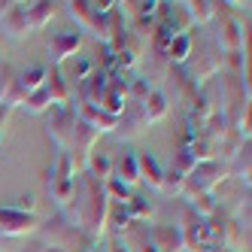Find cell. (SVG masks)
Here are the masks:
<instances>
[{
  "label": "cell",
  "mask_w": 252,
  "mask_h": 252,
  "mask_svg": "<svg viewBox=\"0 0 252 252\" xmlns=\"http://www.w3.org/2000/svg\"><path fill=\"white\" fill-rule=\"evenodd\" d=\"M40 228V222L33 216L15 213L12 207H0V240L3 237H28Z\"/></svg>",
  "instance_id": "1"
},
{
  "label": "cell",
  "mask_w": 252,
  "mask_h": 252,
  "mask_svg": "<svg viewBox=\"0 0 252 252\" xmlns=\"http://www.w3.org/2000/svg\"><path fill=\"white\" fill-rule=\"evenodd\" d=\"M146 237L152 243L155 252H183L186 249V240H183V231L176 225H155V228H146Z\"/></svg>",
  "instance_id": "2"
},
{
  "label": "cell",
  "mask_w": 252,
  "mask_h": 252,
  "mask_svg": "<svg viewBox=\"0 0 252 252\" xmlns=\"http://www.w3.org/2000/svg\"><path fill=\"white\" fill-rule=\"evenodd\" d=\"M82 46V33L79 31H58L49 37V55H52V64H64L70 55H76Z\"/></svg>",
  "instance_id": "3"
},
{
  "label": "cell",
  "mask_w": 252,
  "mask_h": 252,
  "mask_svg": "<svg viewBox=\"0 0 252 252\" xmlns=\"http://www.w3.org/2000/svg\"><path fill=\"white\" fill-rule=\"evenodd\" d=\"M43 234H46V240L52 243V249H61V252H67L70 243L76 240V228L70 225L64 216H58L55 222H46L43 225Z\"/></svg>",
  "instance_id": "4"
},
{
  "label": "cell",
  "mask_w": 252,
  "mask_h": 252,
  "mask_svg": "<svg viewBox=\"0 0 252 252\" xmlns=\"http://www.w3.org/2000/svg\"><path fill=\"white\" fill-rule=\"evenodd\" d=\"M22 12H25V25L28 31H43L52 19H55V3L49 0H37V3H22Z\"/></svg>",
  "instance_id": "5"
},
{
  "label": "cell",
  "mask_w": 252,
  "mask_h": 252,
  "mask_svg": "<svg viewBox=\"0 0 252 252\" xmlns=\"http://www.w3.org/2000/svg\"><path fill=\"white\" fill-rule=\"evenodd\" d=\"M106 88H110V73H106V70H94V73L79 85V97H82V103H94L97 106L100 97L106 94Z\"/></svg>",
  "instance_id": "6"
},
{
  "label": "cell",
  "mask_w": 252,
  "mask_h": 252,
  "mask_svg": "<svg viewBox=\"0 0 252 252\" xmlns=\"http://www.w3.org/2000/svg\"><path fill=\"white\" fill-rule=\"evenodd\" d=\"M0 28L6 31V37H12V40H22V37H28V25H25V12H22V3H9V9L0 15Z\"/></svg>",
  "instance_id": "7"
},
{
  "label": "cell",
  "mask_w": 252,
  "mask_h": 252,
  "mask_svg": "<svg viewBox=\"0 0 252 252\" xmlns=\"http://www.w3.org/2000/svg\"><path fill=\"white\" fill-rule=\"evenodd\" d=\"M137 170H140V183H146L152 191H161V176H164V170L158 167V161L149 152L137 155Z\"/></svg>",
  "instance_id": "8"
},
{
  "label": "cell",
  "mask_w": 252,
  "mask_h": 252,
  "mask_svg": "<svg viewBox=\"0 0 252 252\" xmlns=\"http://www.w3.org/2000/svg\"><path fill=\"white\" fill-rule=\"evenodd\" d=\"M140 110H143V119H146V125H155V122H161V119L167 116V94L155 88V92H152L146 100L140 103Z\"/></svg>",
  "instance_id": "9"
},
{
  "label": "cell",
  "mask_w": 252,
  "mask_h": 252,
  "mask_svg": "<svg viewBox=\"0 0 252 252\" xmlns=\"http://www.w3.org/2000/svg\"><path fill=\"white\" fill-rule=\"evenodd\" d=\"M113 179L125 183L128 189L140 183V170H137V155H134V152H125V155L116 161V173H113Z\"/></svg>",
  "instance_id": "10"
},
{
  "label": "cell",
  "mask_w": 252,
  "mask_h": 252,
  "mask_svg": "<svg viewBox=\"0 0 252 252\" xmlns=\"http://www.w3.org/2000/svg\"><path fill=\"white\" fill-rule=\"evenodd\" d=\"M46 92L52 97V106H64L70 103V88H67V79L58 73V70H52V73H46Z\"/></svg>",
  "instance_id": "11"
},
{
  "label": "cell",
  "mask_w": 252,
  "mask_h": 252,
  "mask_svg": "<svg viewBox=\"0 0 252 252\" xmlns=\"http://www.w3.org/2000/svg\"><path fill=\"white\" fill-rule=\"evenodd\" d=\"M189 55H191V37H189V33H179V37H173V43H170L167 52H164L167 64H189Z\"/></svg>",
  "instance_id": "12"
},
{
  "label": "cell",
  "mask_w": 252,
  "mask_h": 252,
  "mask_svg": "<svg viewBox=\"0 0 252 252\" xmlns=\"http://www.w3.org/2000/svg\"><path fill=\"white\" fill-rule=\"evenodd\" d=\"M46 73H49L46 67H31L22 76H15V85H19L25 94H33V92H40V88L46 85Z\"/></svg>",
  "instance_id": "13"
},
{
  "label": "cell",
  "mask_w": 252,
  "mask_h": 252,
  "mask_svg": "<svg viewBox=\"0 0 252 252\" xmlns=\"http://www.w3.org/2000/svg\"><path fill=\"white\" fill-rule=\"evenodd\" d=\"M67 12H70V19H73L82 31H92L94 19H97V12L92 3H85V0H76V3H67Z\"/></svg>",
  "instance_id": "14"
},
{
  "label": "cell",
  "mask_w": 252,
  "mask_h": 252,
  "mask_svg": "<svg viewBox=\"0 0 252 252\" xmlns=\"http://www.w3.org/2000/svg\"><path fill=\"white\" fill-rule=\"evenodd\" d=\"M219 6H222V3H210V0H201V3H186V12H189L191 25H194V22H197V25H207V22H213L216 15H219Z\"/></svg>",
  "instance_id": "15"
},
{
  "label": "cell",
  "mask_w": 252,
  "mask_h": 252,
  "mask_svg": "<svg viewBox=\"0 0 252 252\" xmlns=\"http://www.w3.org/2000/svg\"><path fill=\"white\" fill-rule=\"evenodd\" d=\"M219 46L231 52H243V28L237 22H225V31L219 33Z\"/></svg>",
  "instance_id": "16"
},
{
  "label": "cell",
  "mask_w": 252,
  "mask_h": 252,
  "mask_svg": "<svg viewBox=\"0 0 252 252\" xmlns=\"http://www.w3.org/2000/svg\"><path fill=\"white\" fill-rule=\"evenodd\" d=\"M122 207H125V213L131 216V222H137V225H140L143 219H149V216H152V204L146 201V197H140V194H131Z\"/></svg>",
  "instance_id": "17"
},
{
  "label": "cell",
  "mask_w": 252,
  "mask_h": 252,
  "mask_svg": "<svg viewBox=\"0 0 252 252\" xmlns=\"http://www.w3.org/2000/svg\"><path fill=\"white\" fill-rule=\"evenodd\" d=\"M49 194H52V201H58V207L64 210L70 204V197H73V183H64V179H55L49 173Z\"/></svg>",
  "instance_id": "18"
},
{
  "label": "cell",
  "mask_w": 252,
  "mask_h": 252,
  "mask_svg": "<svg viewBox=\"0 0 252 252\" xmlns=\"http://www.w3.org/2000/svg\"><path fill=\"white\" fill-rule=\"evenodd\" d=\"M88 173H92L94 179H100V183H106V179L113 176V158H106V155H94L92 152V158H88Z\"/></svg>",
  "instance_id": "19"
},
{
  "label": "cell",
  "mask_w": 252,
  "mask_h": 252,
  "mask_svg": "<svg viewBox=\"0 0 252 252\" xmlns=\"http://www.w3.org/2000/svg\"><path fill=\"white\" fill-rule=\"evenodd\" d=\"M22 106H25L28 113H46V110H52V97H49V92H46V88H40V92L28 94Z\"/></svg>",
  "instance_id": "20"
},
{
  "label": "cell",
  "mask_w": 252,
  "mask_h": 252,
  "mask_svg": "<svg viewBox=\"0 0 252 252\" xmlns=\"http://www.w3.org/2000/svg\"><path fill=\"white\" fill-rule=\"evenodd\" d=\"M183 189H186V176L176 173L173 167L164 170V176H161V191H167V194H183Z\"/></svg>",
  "instance_id": "21"
},
{
  "label": "cell",
  "mask_w": 252,
  "mask_h": 252,
  "mask_svg": "<svg viewBox=\"0 0 252 252\" xmlns=\"http://www.w3.org/2000/svg\"><path fill=\"white\" fill-rule=\"evenodd\" d=\"M92 73H94V61H92V58H76L73 67H70V79H76L79 85L92 76Z\"/></svg>",
  "instance_id": "22"
},
{
  "label": "cell",
  "mask_w": 252,
  "mask_h": 252,
  "mask_svg": "<svg viewBox=\"0 0 252 252\" xmlns=\"http://www.w3.org/2000/svg\"><path fill=\"white\" fill-rule=\"evenodd\" d=\"M37 204H40V201H37V194H22L19 201L12 204V210H15V213H25V216H31L33 210H37Z\"/></svg>",
  "instance_id": "23"
},
{
  "label": "cell",
  "mask_w": 252,
  "mask_h": 252,
  "mask_svg": "<svg viewBox=\"0 0 252 252\" xmlns=\"http://www.w3.org/2000/svg\"><path fill=\"white\" fill-rule=\"evenodd\" d=\"M85 252H110V246H106V243H92Z\"/></svg>",
  "instance_id": "24"
},
{
  "label": "cell",
  "mask_w": 252,
  "mask_h": 252,
  "mask_svg": "<svg viewBox=\"0 0 252 252\" xmlns=\"http://www.w3.org/2000/svg\"><path fill=\"white\" fill-rule=\"evenodd\" d=\"M0 146H3V134H0Z\"/></svg>",
  "instance_id": "25"
},
{
  "label": "cell",
  "mask_w": 252,
  "mask_h": 252,
  "mask_svg": "<svg viewBox=\"0 0 252 252\" xmlns=\"http://www.w3.org/2000/svg\"><path fill=\"white\" fill-rule=\"evenodd\" d=\"M0 252H3V240H0Z\"/></svg>",
  "instance_id": "26"
}]
</instances>
